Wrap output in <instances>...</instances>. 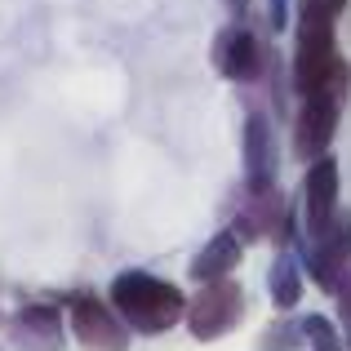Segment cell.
Returning a JSON list of instances; mask_svg holds the SVG:
<instances>
[{
  "mask_svg": "<svg viewBox=\"0 0 351 351\" xmlns=\"http://www.w3.org/2000/svg\"><path fill=\"white\" fill-rule=\"evenodd\" d=\"M67 329L85 351H129V325L116 316L112 302L89 289L67 298Z\"/></svg>",
  "mask_w": 351,
  "mask_h": 351,
  "instance_id": "5b68a950",
  "label": "cell"
},
{
  "mask_svg": "<svg viewBox=\"0 0 351 351\" xmlns=\"http://www.w3.org/2000/svg\"><path fill=\"white\" fill-rule=\"evenodd\" d=\"M258 347H263V351H302V347H307V334H302V320L276 316L271 325L263 329V338H258Z\"/></svg>",
  "mask_w": 351,
  "mask_h": 351,
  "instance_id": "4fadbf2b",
  "label": "cell"
},
{
  "mask_svg": "<svg viewBox=\"0 0 351 351\" xmlns=\"http://www.w3.org/2000/svg\"><path fill=\"white\" fill-rule=\"evenodd\" d=\"M338 120H343V103L338 98H302V107L293 112V156L298 160L329 156Z\"/></svg>",
  "mask_w": 351,
  "mask_h": 351,
  "instance_id": "ba28073f",
  "label": "cell"
},
{
  "mask_svg": "<svg viewBox=\"0 0 351 351\" xmlns=\"http://www.w3.org/2000/svg\"><path fill=\"white\" fill-rule=\"evenodd\" d=\"M245 289L227 276V280H209L200 285L196 293L187 298V329L196 343H218V338H227L232 329L245 320Z\"/></svg>",
  "mask_w": 351,
  "mask_h": 351,
  "instance_id": "3957f363",
  "label": "cell"
},
{
  "mask_svg": "<svg viewBox=\"0 0 351 351\" xmlns=\"http://www.w3.org/2000/svg\"><path fill=\"white\" fill-rule=\"evenodd\" d=\"M347 351H351V325H347Z\"/></svg>",
  "mask_w": 351,
  "mask_h": 351,
  "instance_id": "ac0fdd59",
  "label": "cell"
},
{
  "mask_svg": "<svg viewBox=\"0 0 351 351\" xmlns=\"http://www.w3.org/2000/svg\"><path fill=\"white\" fill-rule=\"evenodd\" d=\"M338 160L334 156H320L311 160L307 182H302V209H307V236L325 232L329 223H338Z\"/></svg>",
  "mask_w": 351,
  "mask_h": 351,
  "instance_id": "30bf717a",
  "label": "cell"
},
{
  "mask_svg": "<svg viewBox=\"0 0 351 351\" xmlns=\"http://www.w3.org/2000/svg\"><path fill=\"white\" fill-rule=\"evenodd\" d=\"M267 18L271 32H289V0H267Z\"/></svg>",
  "mask_w": 351,
  "mask_h": 351,
  "instance_id": "2e32d148",
  "label": "cell"
},
{
  "mask_svg": "<svg viewBox=\"0 0 351 351\" xmlns=\"http://www.w3.org/2000/svg\"><path fill=\"white\" fill-rule=\"evenodd\" d=\"M232 9H245V0H232Z\"/></svg>",
  "mask_w": 351,
  "mask_h": 351,
  "instance_id": "e0dca14e",
  "label": "cell"
},
{
  "mask_svg": "<svg viewBox=\"0 0 351 351\" xmlns=\"http://www.w3.org/2000/svg\"><path fill=\"white\" fill-rule=\"evenodd\" d=\"M245 187L249 191H267L276 187V169H280V152H276V134L271 120L263 112L245 116Z\"/></svg>",
  "mask_w": 351,
  "mask_h": 351,
  "instance_id": "9c48e42d",
  "label": "cell"
},
{
  "mask_svg": "<svg viewBox=\"0 0 351 351\" xmlns=\"http://www.w3.org/2000/svg\"><path fill=\"white\" fill-rule=\"evenodd\" d=\"M302 276H307V267H302L298 249H276V263L267 271V289H271V307L280 316H289L302 302Z\"/></svg>",
  "mask_w": 351,
  "mask_h": 351,
  "instance_id": "7c38bea8",
  "label": "cell"
},
{
  "mask_svg": "<svg viewBox=\"0 0 351 351\" xmlns=\"http://www.w3.org/2000/svg\"><path fill=\"white\" fill-rule=\"evenodd\" d=\"M293 94L298 98H338L351 89V62L338 53L334 27L293 23Z\"/></svg>",
  "mask_w": 351,
  "mask_h": 351,
  "instance_id": "7a4b0ae2",
  "label": "cell"
},
{
  "mask_svg": "<svg viewBox=\"0 0 351 351\" xmlns=\"http://www.w3.org/2000/svg\"><path fill=\"white\" fill-rule=\"evenodd\" d=\"M107 302L116 307V316L129 325V334H169L173 325L187 320V298L173 280H160L152 271H120L107 289Z\"/></svg>",
  "mask_w": 351,
  "mask_h": 351,
  "instance_id": "6da1fadb",
  "label": "cell"
},
{
  "mask_svg": "<svg viewBox=\"0 0 351 351\" xmlns=\"http://www.w3.org/2000/svg\"><path fill=\"white\" fill-rule=\"evenodd\" d=\"M232 232L245 240H271L276 249H298L302 240H298V218H293V205L285 200V191L280 187H267V191H249L245 196V205H240V214H236V227Z\"/></svg>",
  "mask_w": 351,
  "mask_h": 351,
  "instance_id": "277c9868",
  "label": "cell"
},
{
  "mask_svg": "<svg viewBox=\"0 0 351 351\" xmlns=\"http://www.w3.org/2000/svg\"><path fill=\"white\" fill-rule=\"evenodd\" d=\"M214 71L223 80H232V85H254V80H263L267 71V49H263V36L254 32V27L245 23H227L218 27L214 36Z\"/></svg>",
  "mask_w": 351,
  "mask_h": 351,
  "instance_id": "8992f818",
  "label": "cell"
},
{
  "mask_svg": "<svg viewBox=\"0 0 351 351\" xmlns=\"http://www.w3.org/2000/svg\"><path fill=\"white\" fill-rule=\"evenodd\" d=\"M0 325H5V316H0Z\"/></svg>",
  "mask_w": 351,
  "mask_h": 351,
  "instance_id": "d6986e66",
  "label": "cell"
},
{
  "mask_svg": "<svg viewBox=\"0 0 351 351\" xmlns=\"http://www.w3.org/2000/svg\"><path fill=\"white\" fill-rule=\"evenodd\" d=\"M9 351H67V316L53 302H23L5 325Z\"/></svg>",
  "mask_w": 351,
  "mask_h": 351,
  "instance_id": "52a82bcc",
  "label": "cell"
},
{
  "mask_svg": "<svg viewBox=\"0 0 351 351\" xmlns=\"http://www.w3.org/2000/svg\"><path fill=\"white\" fill-rule=\"evenodd\" d=\"M240 258H245V240H240L232 227H223L218 236L205 240V249H200L196 258H191L187 276L196 285H209V280H227V276L240 267Z\"/></svg>",
  "mask_w": 351,
  "mask_h": 351,
  "instance_id": "8fae6325",
  "label": "cell"
},
{
  "mask_svg": "<svg viewBox=\"0 0 351 351\" xmlns=\"http://www.w3.org/2000/svg\"><path fill=\"white\" fill-rule=\"evenodd\" d=\"M343 14H347V0H298V23L334 27Z\"/></svg>",
  "mask_w": 351,
  "mask_h": 351,
  "instance_id": "9a60e30c",
  "label": "cell"
},
{
  "mask_svg": "<svg viewBox=\"0 0 351 351\" xmlns=\"http://www.w3.org/2000/svg\"><path fill=\"white\" fill-rule=\"evenodd\" d=\"M302 334H307L311 351H347V338L338 334V325L329 316H302Z\"/></svg>",
  "mask_w": 351,
  "mask_h": 351,
  "instance_id": "5bb4252c",
  "label": "cell"
}]
</instances>
